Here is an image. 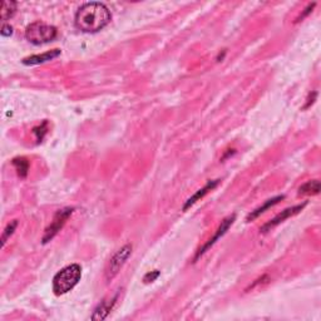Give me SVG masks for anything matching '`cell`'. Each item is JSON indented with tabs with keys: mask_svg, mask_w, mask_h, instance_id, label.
Segmentation results:
<instances>
[{
	"mask_svg": "<svg viewBox=\"0 0 321 321\" xmlns=\"http://www.w3.org/2000/svg\"><path fill=\"white\" fill-rule=\"evenodd\" d=\"M158 276H159V271L154 270V271H151L145 275V276L143 277V281H144V283H153Z\"/></svg>",
	"mask_w": 321,
	"mask_h": 321,
	"instance_id": "cell-16",
	"label": "cell"
},
{
	"mask_svg": "<svg viewBox=\"0 0 321 321\" xmlns=\"http://www.w3.org/2000/svg\"><path fill=\"white\" fill-rule=\"evenodd\" d=\"M217 184H218V181H211V182H209V183H207L206 186L203 187L202 189H198L197 192H196L195 195L192 196V197L188 198V201H187L186 205H184V206H183L184 211H186V210L188 209V207L192 206V205H195V203L197 202V201L200 200V198H202L203 196L207 195V193H209L210 191H211V189H214V187L217 186Z\"/></svg>",
	"mask_w": 321,
	"mask_h": 321,
	"instance_id": "cell-10",
	"label": "cell"
},
{
	"mask_svg": "<svg viewBox=\"0 0 321 321\" xmlns=\"http://www.w3.org/2000/svg\"><path fill=\"white\" fill-rule=\"evenodd\" d=\"M320 192V182L318 179H313V181L306 182L305 184H302L299 189L300 195H306V196H314L318 195Z\"/></svg>",
	"mask_w": 321,
	"mask_h": 321,
	"instance_id": "cell-13",
	"label": "cell"
},
{
	"mask_svg": "<svg viewBox=\"0 0 321 321\" xmlns=\"http://www.w3.org/2000/svg\"><path fill=\"white\" fill-rule=\"evenodd\" d=\"M112 20L109 9L102 3L92 1L85 3L78 9L74 18V24L84 33H97L107 27Z\"/></svg>",
	"mask_w": 321,
	"mask_h": 321,
	"instance_id": "cell-1",
	"label": "cell"
},
{
	"mask_svg": "<svg viewBox=\"0 0 321 321\" xmlns=\"http://www.w3.org/2000/svg\"><path fill=\"white\" fill-rule=\"evenodd\" d=\"M17 226H18V221H13V222H10L8 226H6L5 230H4V232H3V236H1V249L5 246L6 241H8L9 237L13 235L14 231H15V228H17Z\"/></svg>",
	"mask_w": 321,
	"mask_h": 321,
	"instance_id": "cell-15",
	"label": "cell"
},
{
	"mask_svg": "<svg viewBox=\"0 0 321 321\" xmlns=\"http://www.w3.org/2000/svg\"><path fill=\"white\" fill-rule=\"evenodd\" d=\"M11 165L14 166L15 171H17L18 176L20 178H25L28 176V172H29V162L28 159L24 158V157H18V158H14L11 161Z\"/></svg>",
	"mask_w": 321,
	"mask_h": 321,
	"instance_id": "cell-12",
	"label": "cell"
},
{
	"mask_svg": "<svg viewBox=\"0 0 321 321\" xmlns=\"http://www.w3.org/2000/svg\"><path fill=\"white\" fill-rule=\"evenodd\" d=\"M58 55H61V50L53 49L50 50V52L43 53V54L32 55V57L25 58V59H23V64H25V66H36V64H43L45 63V62L53 61V59L57 58Z\"/></svg>",
	"mask_w": 321,
	"mask_h": 321,
	"instance_id": "cell-8",
	"label": "cell"
},
{
	"mask_svg": "<svg viewBox=\"0 0 321 321\" xmlns=\"http://www.w3.org/2000/svg\"><path fill=\"white\" fill-rule=\"evenodd\" d=\"M235 218H236V216H235V214H232V216H228V217H226L225 220L222 221V222H221V225H220V227L217 228V231H216V233H214V236L212 237V239H210V241L207 242L206 245H205V246L202 247V249H200V251H197V253H196V257H195V261H197V258L200 257V256H202L203 253L206 252L207 250H209L210 247L211 246H214V244H216L217 242V240L218 239H221V237L223 236V235H225L226 232H227V230L228 228H230V226L232 225L233 222H235Z\"/></svg>",
	"mask_w": 321,
	"mask_h": 321,
	"instance_id": "cell-6",
	"label": "cell"
},
{
	"mask_svg": "<svg viewBox=\"0 0 321 321\" xmlns=\"http://www.w3.org/2000/svg\"><path fill=\"white\" fill-rule=\"evenodd\" d=\"M115 300H117V296L113 297L112 300H105V301H102L101 304L97 306V309L94 310L93 315H92V320H105L109 313L112 311L113 306L115 304Z\"/></svg>",
	"mask_w": 321,
	"mask_h": 321,
	"instance_id": "cell-9",
	"label": "cell"
},
{
	"mask_svg": "<svg viewBox=\"0 0 321 321\" xmlns=\"http://www.w3.org/2000/svg\"><path fill=\"white\" fill-rule=\"evenodd\" d=\"M17 11V3L15 1H3L1 5V20L6 22L10 19Z\"/></svg>",
	"mask_w": 321,
	"mask_h": 321,
	"instance_id": "cell-14",
	"label": "cell"
},
{
	"mask_svg": "<svg viewBox=\"0 0 321 321\" xmlns=\"http://www.w3.org/2000/svg\"><path fill=\"white\" fill-rule=\"evenodd\" d=\"M131 253H132V246L131 245H124L122 249H119L113 255V257L109 261V265H108L107 270H106V277H107L108 281L113 280L117 276V274L121 271V269L126 264V261L128 260Z\"/></svg>",
	"mask_w": 321,
	"mask_h": 321,
	"instance_id": "cell-5",
	"label": "cell"
},
{
	"mask_svg": "<svg viewBox=\"0 0 321 321\" xmlns=\"http://www.w3.org/2000/svg\"><path fill=\"white\" fill-rule=\"evenodd\" d=\"M306 206V203H302V205H297V206H292L290 207V209H286L284 210V211H281V214H277L276 217H274L271 221H269L267 223H265L264 226H262V228H261V231L262 232H267V231H270L271 228H274L275 226H277L279 223L284 222L285 220H287V218H290V217L295 216V214H299L300 211H302V209Z\"/></svg>",
	"mask_w": 321,
	"mask_h": 321,
	"instance_id": "cell-7",
	"label": "cell"
},
{
	"mask_svg": "<svg viewBox=\"0 0 321 321\" xmlns=\"http://www.w3.org/2000/svg\"><path fill=\"white\" fill-rule=\"evenodd\" d=\"M73 211H74V209H71V207H66V209L57 211V214L53 217V221L45 230L44 236H43V244H48L57 236L58 232L63 228L69 217L71 216Z\"/></svg>",
	"mask_w": 321,
	"mask_h": 321,
	"instance_id": "cell-4",
	"label": "cell"
},
{
	"mask_svg": "<svg viewBox=\"0 0 321 321\" xmlns=\"http://www.w3.org/2000/svg\"><path fill=\"white\" fill-rule=\"evenodd\" d=\"M314 6H315V4H313V5H309V6H308V9H306V10H305V11H304V14H302V15H300V18H299V19H297V22H300V20H302V19H304V18H305V17H306V15H308V14H309V13H310V11H311V10H313V8H314Z\"/></svg>",
	"mask_w": 321,
	"mask_h": 321,
	"instance_id": "cell-18",
	"label": "cell"
},
{
	"mask_svg": "<svg viewBox=\"0 0 321 321\" xmlns=\"http://www.w3.org/2000/svg\"><path fill=\"white\" fill-rule=\"evenodd\" d=\"M82 277V267L77 264L69 265L58 272L53 279V291L57 296L67 294L75 287Z\"/></svg>",
	"mask_w": 321,
	"mask_h": 321,
	"instance_id": "cell-2",
	"label": "cell"
},
{
	"mask_svg": "<svg viewBox=\"0 0 321 321\" xmlns=\"http://www.w3.org/2000/svg\"><path fill=\"white\" fill-rule=\"evenodd\" d=\"M13 34V28L8 24H4L1 28V36H10Z\"/></svg>",
	"mask_w": 321,
	"mask_h": 321,
	"instance_id": "cell-17",
	"label": "cell"
},
{
	"mask_svg": "<svg viewBox=\"0 0 321 321\" xmlns=\"http://www.w3.org/2000/svg\"><path fill=\"white\" fill-rule=\"evenodd\" d=\"M58 36L57 28L41 22H34L25 29V38L34 45L47 44L54 40Z\"/></svg>",
	"mask_w": 321,
	"mask_h": 321,
	"instance_id": "cell-3",
	"label": "cell"
},
{
	"mask_svg": "<svg viewBox=\"0 0 321 321\" xmlns=\"http://www.w3.org/2000/svg\"><path fill=\"white\" fill-rule=\"evenodd\" d=\"M284 198H285V196H276V197H274V198H271V200L266 201V202H265L264 205H262V206H260L258 209H256L255 211H252L250 214H249V216H247V221H253L255 218H257V217L260 216V214H264V212L266 211V210H269L270 207H274L275 205H277V203L280 202L281 200H284Z\"/></svg>",
	"mask_w": 321,
	"mask_h": 321,
	"instance_id": "cell-11",
	"label": "cell"
}]
</instances>
